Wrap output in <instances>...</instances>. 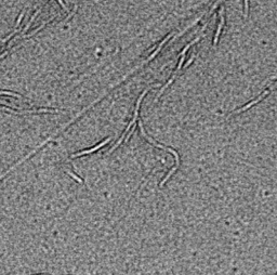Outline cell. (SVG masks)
<instances>
[{
  "mask_svg": "<svg viewBox=\"0 0 277 275\" xmlns=\"http://www.w3.org/2000/svg\"><path fill=\"white\" fill-rule=\"evenodd\" d=\"M193 60H194V57H191V59L188 60V62H187V64H186V66H188V65H190V64H191V63L193 62Z\"/></svg>",
  "mask_w": 277,
  "mask_h": 275,
  "instance_id": "cell-12",
  "label": "cell"
},
{
  "mask_svg": "<svg viewBox=\"0 0 277 275\" xmlns=\"http://www.w3.org/2000/svg\"><path fill=\"white\" fill-rule=\"evenodd\" d=\"M76 10H77V6H75V7H74V9H73V11H72V13H68V16H67V18H66V21H68V20H69V18H72V16H73V15H74V14H75V13H76Z\"/></svg>",
  "mask_w": 277,
  "mask_h": 275,
  "instance_id": "cell-10",
  "label": "cell"
},
{
  "mask_svg": "<svg viewBox=\"0 0 277 275\" xmlns=\"http://www.w3.org/2000/svg\"><path fill=\"white\" fill-rule=\"evenodd\" d=\"M0 96H14V98L22 99V96L16 94V93H13V92H9V91H0Z\"/></svg>",
  "mask_w": 277,
  "mask_h": 275,
  "instance_id": "cell-6",
  "label": "cell"
},
{
  "mask_svg": "<svg viewBox=\"0 0 277 275\" xmlns=\"http://www.w3.org/2000/svg\"><path fill=\"white\" fill-rule=\"evenodd\" d=\"M276 86H277V81H276V82H275L274 85H272V86H271V87H270V88H268V89H266V90H265L264 92H263L262 94H261V96H260L259 98H258V99H256V100H254V101L250 102L249 104H247V105H246V106H244V107H242V108H240V110H237V111H235V112H233V113H231V116H232V115H234V114H238V113H241V112H245V111H246V110H248V108H250L251 106H252V105L256 104L258 102H260V101H261V100L263 99V98H265V96H267L268 93L271 92V90H273V89H274V88L276 87Z\"/></svg>",
  "mask_w": 277,
  "mask_h": 275,
  "instance_id": "cell-3",
  "label": "cell"
},
{
  "mask_svg": "<svg viewBox=\"0 0 277 275\" xmlns=\"http://www.w3.org/2000/svg\"><path fill=\"white\" fill-rule=\"evenodd\" d=\"M139 126H140V129H141V132H142V135H143V137L145 138L146 140L148 141L149 143L153 144V145H155L156 147H160V149H162V150H166L167 152H170L173 156H174V158H176V166H174V168H172V169H171V171H169V174H168L167 176H166V178H165V179L162 180V181H161L160 186H162V185L165 184V183L167 182V180L169 179L170 176H171L173 174H174V171H176V169L179 168V166H180V157H179V155H178V153H176V151H173L172 149H170V147L165 146V145H161V144H158V143H156V142H155L154 140H152V138H149L148 135H146V132L144 131L143 125H142V123H141V121H139Z\"/></svg>",
  "mask_w": 277,
  "mask_h": 275,
  "instance_id": "cell-1",
  "label": "cell"
},
{
  "mask_svg": "<svg viewBox=\"0 0 277 275\" xmlns=\"http://www.w3.org/2000/svg\"><path fill=\"white\" fill-rule=\"evenodd\" d=\"M248 12H249V0H245V15L248 16Z\"/></svg>",
  "mask_w": 277,
  "mask_h": 275,
  "instance_id": "cell-8",
  "label": "cell"
},
{
  "mask_svg": "<svg viewBox=\"0 0 277 275\" xmlns=\"http://www.w3.org/2000/svg\"><path fill=\"white\" fill-rule=\"evenodd\" d=\"M219 15H220L221 22H220V24H219V26H217V33H215V40H213V46H217V40H219V37H220V34H221V29H222V27H223V25H224V22H225V18H224V8H223V7L221 8Z\"/></svg>",
  "mask_w": 277,
  "mask_h": 275,
  "instance_id": "cell-5",
  "label": "cell"
},
{
  "mask_svg": "<svg viewBox=\"0 0 277 275\" xmlns=\"http://www.w3.org/2000/svg\"><path fill=\"white\" fill-rule=\"evenodd\" d=\"M67 174H68L71 176H73V178H74V179L76 180V181H78V182H79V183H84V181H82V180H81L80 178H78V176H76V174H73V172H71V171H67Z\"/></svg>",
  "mask_w": 277,
  "mask_h": 275,
  "instance_id": "cell-7",
  "label": "cell"
},
{
  "mask_svg": "<svg viewBox=\"0 0 277 275\" xmlns=\"http://www.w3.org/2000/svg\"><path fill=\"white\" fill-rule=\"evenodd\" d=\"M110 141V138H107L106 140H104L103 142H101V143L98 144V145H96V146H94V147H92V149H90V150H88V151H82V152H80V153H77V154H74V155H72V158H75V157H79V156H82V155H86V154H90V153H93V152H96V151H98V150H100L102 146H104L105 144H107L108 142Z\"/></svg>",
  "mask_w": 277,
  "mask_h": 275,
  "instance_id": "cell-4",
  "label": "cell"
},
{
  "mask_svg": "<svg viewBox=\"0 0 277 275\" xmlns=\"http://www.w3.org/2000/svg\"><path fill=\"white\" fill-rule=\"evenodd\" d=\"M57 2H59V3H60V4H61V7H62V8H63V9H64V10H65V11H66V12H68V13H69V10H68V9H67V8H66V6H65V3H64V2H63V1H62V0H57Z\"/></svg>",
  "mask_w": 277,
  "mask_h": 275,
  "instance_id": "cell-11",
  "label": "cell"
},
{
  "mask_svg": "<svg viewBox=\"0 0 277 275\" xmlns=\"http://www.w3.org/2000/svg\"><path fill=\"white\" fill-rule=\"evenodd\" d=\"M148 90L149 89H146V90H144L143 92L141 93V96H140V98L137 99V106H135V111H134V116H133V118H132V120L130 121V124H129V126H128V128L126 129L125 130V132H123V135H121V138H120L119 140H118V142H117L115 145H114L112 149H110L109 151H108V153H112V152H114V151L116 150L117 147L119 146L120 144H121V142L123 141V139H125V137H126V135L129 132V130H130V128H131L132 126L135 124V121H137V117H139V108H140V104H141V102H142V100H143V98H144V96H145L146 93L148 92Z\"/></svg>",
  "mask_w": 277,
  "mask_h": 275,
  "instance_id": "cell-2",
  "label": "cell"
},
{
  "mask_svg": "<svg viewBox=\"0 0 277 275\" xmlns=\"http://www.w3.org/2000/svg\"><path fill=\"white\" fill-rule=\"evenodd\" d=\"M23 16H24V12H22L21 14H20V16H18V22H16V25H15L16 28H18V27L20 26V24H21L22 20H23Z\"/></svg>",
  "mask_w": 277,
  "mask_h": 275,
  "instance_id": "cell-9",
  "label": "cell"
}]
</instances>
